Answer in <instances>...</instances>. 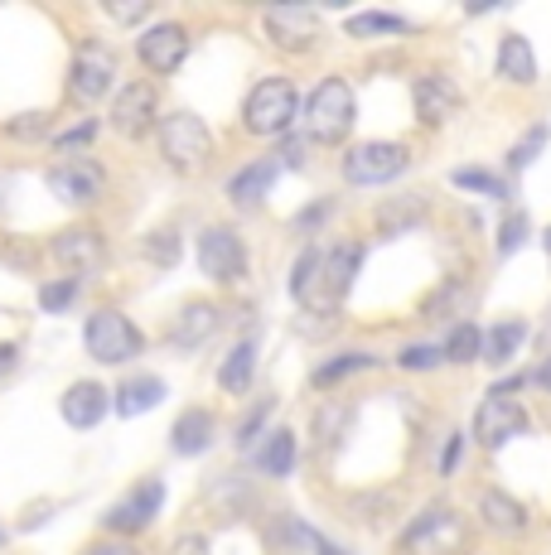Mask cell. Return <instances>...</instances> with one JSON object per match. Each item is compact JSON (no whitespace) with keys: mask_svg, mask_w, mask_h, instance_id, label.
Returning a JSON list of instances; mask_svg holds the SVG:
<instances>
[{"mask_svg":"<svg viewBox=\"0 0 551 555\" xmlns=\"http://www.w3.org/2000/svg\"><path fill=\"white\" fill-rule=\"evenodd\" d=\"M358 261H363V251H358V247H334V251L310 247L300 261H295V271H291V295L305 309L330 314V309L348 295V285H354Z\"/></svg>","mask_w":551,"mask_h":555,"instance_id":"1","label":"cell"},{"mask_svg":"<svg viewBox=\"0 0 551 555\" xmlns=\"http://www.w3.org/2000/svg\"><path fill=\"white\" fill-rule=\"evenodd\" d=\"M305 131L320 145H338L354 131V88L344 78H324L305 102Z\"/></svg>","mask_w":551,"mask_h":555,"instance_id":"2","label":"cell"},{"mask_svg":"<svg viewBox=\"0 0 551 555\" xmlns=\"http://www.w3.org/2000/svg\"><path fill=\"white\" fill-rule=\"evenodd\" d=\"M82 348L98 362H107V367H121V362L145 353V338L121 309H98V314L82 324Z\"/></svg>","mask_w":551,"mask_h":555,"instance_id":"3","label":"cell"},{"mask_svg":"<svg viewBox=\"0 0 551 555\" xmlns=\"http://www.w3.org/2000/svg\"><path fill=\"white\" fill-rule=\"evenodd\" d=\"M295 116H300V98L285 78H261L242 102V126L252 135H285Z\"/></svg>","mask_w":551,"mask_h":555,"instance_id":"4","label":"cell"},{"mask_svg":"<svg viewBox=\"0 0 551 555\" xmlns=\"http://www.w3.org/2000/svg\"><path fill=\"white\" fill-rule=\"evenodd\" d=\"M517 387H523V382H498L489 397L479 401L474 435H479L484 450H498V444H508L527 425V411H523V401H517Z\"/></svg>","mask_w":551,"mask_h":555,"instance_id":"5","label":"cell"},{"mask_svg":"<svg viewBox=\"0 0 551 555\" xmlns=\"http://www.w3.org/2000/svg\"><path fill=\"white\" fill-rule=\"evenodd\" d=\"M161 151L175 169H204L214 155V135H208L204 116L194 112H169L161 121Z\"/></svg>","mask_w":551,"mask_h":555,"instance_id":"6","label":"cell"},{"mask_svg":"<svg viewBox=\"0 0 551 555\" xmlns=\"http://www.w3.org/2000/svg\"><path fill=\"white\" fill-rule=\"evenodd\" d=\"M411 151L397 141H363L344 155V179L348 184H392L397 175H407Z\"/></svg>","mask_w":551,"mask_h":555,"instance_id":"7","label":"cell"},{"mask_svg":"<svg viewBox=\"0 0 551 555\" xmlns=\"http://www.w3.org/2000/svg\"><path fill=\"white\" fill-rule=\"evenodd\" d=\"M112 78H116V49H107L102 39H82L68 68V92L78 102H98L112 92Z\"/></svg>","mask_w":551,"mask_h":555,"instance_id":"8","label":"cell"},{"mask_svg":"<svg viewBox=\"0 0 551 555\" xmlns=\"http://www.w3.org/2000/svg\"><path fill=\"white\" fill-rule=\"evenodd\" d=\"M49 189H54V198L73 203V208H92L102 194H107V175H102L98 159H63V165L49 169Z\"/></svg>","mask_w":551,"mask_h":555,"instance_id":"9","label":"cell"},{"mask_svg":"<svg viewBox=\"0 0 551 555\" xmlns=\"http://www.w3.org/2000/svg\"><path fill=\"white\" fill-rule=\"evenodd\" d=\"M198 266H204V275L232 285L247 275V247H242V237L232 228H204V237H198Z\"/></svg>","mask_w":551,"mask_h":555,"instance_id":"10","label":"cell"},{"mask_svg":"<svg viewBox=\"0 0 551 555\" xmlns=\"http://www.w3.org/2000/svg\"><path fill=\"white\" fill-rule=\"evenodd\" d=\"M155 112H161V92H155V82H126L112 102V126L126 135V141H141V135H151Z\"/></svg>","mask_w":551,"mask_h":555,"instance_id":"11","label":"cell"},{"mask_svg":"<svg viewBox=\"0 0 551 555\" xmlns=\"http://www.w3.org/2000/svg\"><path fill=\"white\" fill-rule=\"evenodd\" d=\"M460 541H464V521L454 517V512L436 507L401 537V551L407 555H450V551H460Z\"/></svg>","mask_w":551,"mask_h":555,"instance_id":"12","label":"cell"},{"mask_svg":"<svg viewBox=\"0 0 551 555\" xmlns=\"http://www.w3.org/2000/svg\"><path fill=\"white\" fill-rule=\"evenodd\" d=\"M49 256L68 271V281H78V275H92L102 266V256H107V247H102V237L88 228V222H78V228H63L54 242H49Z\"/></svg>","mask_w":551,"mask_h":555,"instance_id":"13","label":"cell"},{"mask_svg":"<svg viewBox=\"0 0 551 555\" xmlns=\"http://www.w3.org/2000/svg\"><path fill=\"white\" fill-rule=\"evenodd\" d=\"M184 53H189V29L184 25H151L141 39H136V59L145 63L151 73H161V78H169V73L184 63Z\"/></svg>","mask_w":551,"mask_h":555,"instance_id":"14","label":"cell"},{"mask_svg":"<svg viewBox=\"0 0 551 555\" xmlns=\"http://www.w3.org/2000/svg\"><path fill=\"white\" fill-rule=\"evenodd\" d=\"M267 35L276 49L300 53L320 39V15L305 5H276V10H267Z\"/></svg>","mask_w":551,"mask_h":555,"instance_id":"15","label":"cell"},{"mask_svg":"<svg viewBox=\"0 0 551 555\" xmlns=\"http://www.w3.org/2000/svg\"><path fill=\"white\" fill-rule=\"evenodd\" d=\"M161 503H165V483H161V478H151V483H141L131 498H121V503L102 517V527L121 531V537H126V531H145L155 517H161Z\"/></svg>","mask_w":551,"mask_h":555,"instance_id":"16","label":"cell"},{"mask_svg":"<svg viewBox=\"0 0 551 555\" xmlns=\"http://www.w3.org/2000/svg\"><path fill=\"white\" fill-rule=\"evenodd\" d=\"M59 411H63V421H68L73 430H92V425H102V415L112 411V397H107L102 382H73V387L63 391Z\"/></svg>","mask_w":551,"mask_h":555,"instance_id":"17","label":"cell"},{"mask_svg":"<svg viewBox=\"0 0 551 555\" xmlns=\"http://www.w3.org/2000/svg\"><path fill=\"white\" fill-rule=\"evenodd\" d=\"M411 98H417V116H421L426 126H445V121H450V116L464 106L460 88H454L450 78H440V73H431V78H417Z\"/></svg>","mask_w":551,"mask_h":555,"instance_id":"18","label":"cell"},{"mask_svg":"<svg viewBox=\"0 0 551 555\" xmlns=\"http://www.w3.org/2000/svg\"><path fill=\"white\" fill-rule=\"evenodd\" d=\"M214 328H218V309L208 300H189V305H179L175 319H169V344L175 348H198Z\"/></svg>","mask_w":551,"mask_h":555,"instance_id":"19","label":"cell"},{"mask_svg":"<svg viewBox=\"0 0 551 555\" xmlns=\"http://www.w3.org/2000/svg\"><path fill=\"white\" fill-rule=\"evenodd\" d=\"M276 175H281V165H276V159H257V165L238 169V175L228 179L232 203H238V208H252V203H261V198H267V189L276 184Z\"/></svg>","mask_w":551,"mask_h":555,"instance_id":"20","label":"cell"},{"mask_svg":"<svg viewBox=\"0 0 551 555\" xmlns=\"http://www.w3.org/2000/svg\"><path fill=\"white\" fill-rule=\"evenodd\" d=\"M165 382L161 377H131V382H121L116 387V397H112V405H116V415H145V411H155V405L165 401Z\"/></svg>","mask_w":551,"mask_h":555,"instance_id":"21","label":"cell"},{"mask_svg":"<svg viewBox=\"0 0 551 555\" xmlns=\"http://www.w3.org/2000/svg\"><path fill=\"white\" fill-rule=\"evenodd\" d=\"M169 444H175V454H204L208 444H214V411H204V405L184 411L175 421V435H169Z\"/></svg>","mask_w":551,"mask_h":555,"instance_id":"22","label":"cell"},{"mask_svg":"<svg viewBox=\"0 0 551 555\" xmlns=\"http://www.w3.org/2000/svg\"><path fill=\"white\" fill-rule=\"evenodd\" d=\"M498 78L508 82H537V59H533V44L523 35H508L498 44Z\"/></svg>","mask_w":551,"mask_h":555,"instance_id":"23","label":"cell"},{"mask_svg":"<svg viewBox=\"0 0 551 555\" xmlns=\"http://www.w3.org/2000/svg\"><path fill=\"white\" fill-rule=\"evenodd\" d=\"M252 372H257V344H247V338H242V344L232 348V353L222 358V367H218L222 391H232V397H238V391H247L252 387Z\"/></svg>","mask_w":551,"mask_h":555,"instance_id":"24","label":"cell"},{"mask_svg":"<svg viewBox=\"0 0 551 555\" xmlns=\"http://www.w3.org/2000/svg\"><path fill=\"white\" fill-rule=\"evenodd\" d=\"M257 468L261 474H271V478H285L295 468V435L291 430H276L267 444H261V454H257Z\"/></svg>","mask_w":551,"mask_h":555,"instance_id":"25","label":"cell"},{"mask_svg":"<svg viewBox=\"0 0 551 555\" xmlns=\"http://www.w3.org/2000/svg\"><path fill=\"white\" fill-rule=\"evenodd\" d=\"M523 344H527V324L508 319V324H498V328L484 334V358H489V362H508Z\"/></svg>","mask_w":551,"mask_h":555,"instance_id":"26","label":"cell"},{"mask_svg":"<svg viewBox=\"0 0 551 555\" xmlns=\"http://www.w3.org/2000/svg\"><path fill=\"white\" fill-rule=\"evenodd\" d=\"M484 521H489L494 531H517L527 521V512H523V503H513L508 493H484Z\"/></svg>","mask_w":551,"mask_h":555,"instance_id":"27","label":"cell"},{"mask_svg":"<svg viewBox=\"0 0 551 555\" xmlns=\"http://www.w3.org/2000/svg\"><path fill=\"white\" fill-rule=\"evenodd\" d=\"M401 29H411L401 15H377V10H368V15H354L348 20V35L354 39H368V35H401Z\"/></svg>","mask_w":551,"mask_h":555,"instance_id":"28","label":"cell"},{"mask_svg":"<svg viewBox=\"0 0 551 555\" xmlns=\"http://www.w3.org/2000/svg\"><path fill=\"white\" fill-rule=\"evenodd\" d=\"M479 348H484V334H479V328H474V324H460V328L450 334V344H445V358H450V362H474V358H479Z\"/></svg>","mask_w":551,"mask_h":555,"instance_id":"29","label":"cell"},{"mask_svg":"<svg viewBox=\"0 0 551 555\" xmlns=\"http://www.w3.org/2000/svg\"><path fill=\"white\" fill-rule=\"evenodd\" d=\"M454 184L474 189V194H489V198H508V184L489 169H454Z\"/></svg>","mask_w":551,"mask_h":555,"instance_id":"30","label":"cell"},{"mask_svg":"<svg viewBox=\"0 0 551 555\" xmlns=\"http://www.w3.org/2000/svg\"><path fill=\"white\" fill-rule=\"evenodd\" d=\"M363 367H373V358H368V353H348V358H334V362H324V367L315 372V387H334L338 377H348V372H363Z\"/></svg>","mask_w":551,"mask_h":555,"instance_id":"31","label":"cell"},{"mask_svg":"<svg viewBox=\"0 0 551 555\" xmlns=\"http://www.w3.org/2000/svg\"><path fill=\"white\" fill-rule=\"evenodd\" d=\"M73 300H78V281H54V285H44V291H39V305H44L49 314H63Z\"/></svg>","mask_w":551,"mask_h":555,"instance_id":"32","label":"cell"},{"mask_svg":"<svg viewBox=\"0 0 551 555\" xmlns=\"http://www.w3.org/2000/svg\"><path fill=\"white\" fill-rule=\"evenodd\" d=\"M547 145V126H533V131H527V141L523 145H513V155H508V165L513 169H527L537 159V151H542Z\"/></svg>","mask_w":551,"mask_h":555,"instance_id":"33","label":"cell"},{"mask_svg":"<svg viewBox=\"0 0 551 555\" xmlns=\"http://www.w3.org/2000/svg\"><path fill=\"white\" fill-rule=\"evenodd\" d=\"M445 358V348H431V344H411V348H401V367H411V372H421V367H436V362Z\"/></svg>","mask_w":551,"mask_h":555,"instance_id":"34","label":"cell"},{"mask_svg":"<svg viewBox=\"0 0 551 555\" xmlns=\"http://www.w3.org/2000/svg\"><path fill=\"white\" fill-rule=\"evenodd\" d=\"M523 242H527V218H523V212H513V218L503 222V237H498V251L513 256L517 247H523Z\"/></svg>","mask_w":551,"mask_h":555,"instance_id":"35","label":"cell"},{"mask_svg":"<svg viewBox=\"0 0 551 555\" xmlns=\"http://www.w3.org/2000/svg\"><path fill=\"white\" fill-rule=\"evenodd\" d=\"M141 251L151 256V261L169 266V261H175V232H155V237H145V242H141Z\"/></svg>","mask_w":551,"mask_h":555,"instance_id":"36","label":"cell"},{"mask_svg":"<svg viewBox=\"0 0 551 555\" xmlns=\"http://www.w3.org/2000/svg\"><path fill=\"white\" fill-rule=\"evenodd\" d=\"M88 141H92V121H82V126H78V131L59 135V151H63V155H68V159H73V151H82V145H88Z\"/></svg>","mask_w":551,"mask_h":555,"instance_id":"37","label":"cell"},{"mask_svg":"<svg viewBox=\"0 0 551 555\" xmlns=\"http://www.w3.org/2000/svg\"><path fill=\"white\" fill-rule=\"evenodd\" d=\"M145 10H151L145 0H136V5H116V0H107V15H112V20H121V25H136V20H141Z\"/></svg>","mask_w":551,"mask_h":555,"instance_id":"38","label":"cell"},{"mask_svg":"<svg viewBox=\"0 0 551 555\" xmlns=\"http://www.w3.org/2000/svg\"><path fill=\"white\" fill-rule=\"evenodd\" d=\"M267 415H271V401H261V405H257V411H252V415H247V421H242L238 440H242V444H247V440H252V435H257V430H261V421H267Z\"/></svg>","mask_w":551,"mask_h":555,"instance_id":"39","label":"cell"},{"mask_svg":"<svg viewBox=\"0 0 551 555\" xmlns=\"http://www.w3.org/2000/svg\"><path fill=\"white\" fill-rule=\"evenodd\" d=\"M10 131H15V135H44V131H49V116L35 112V121H15Z\"/></svg>","mask_w":551,"mask_h":555,"instance_id":"40","label":"cell"},{"mask_svg":"<svg viewBox=\"0 0 551 555\" xmlns=\"http://www.w3.org/2000/svg\"><path fill=\"white\" fill-rule=\"evenodd\" d=\"M88 555H141L136 546H126V541H98Z\"/></svg>","mask_w":551,"mask_h":555,"instance_id":"41","label":"cell"},{"mask_svg":"<svg viewBox=\"0 0 551 555\" xmlns=\"http://www.w3.org/2000/svg\"><path fill=\"white\" fill-rule=\"evenodd\" d=\"M175 555H208V541L204 537H179Z\"/></svg>","mask_w":551,"mask_h":555,"instance_id":"42","label":"cell"},{"mask_svg":"<svg viewBox=\"0 0 551 555\" xmlns=\"http://www.w3.org/2000/svg\"><path fill=\"white\" fill-rule=\"evenodd\" d=\"M454 468H460V440L445 444V459H440V474H454Z\"/></svg>","mask_w":551,"mask_h":555,"instance_id":"43","label":"cell"},{"mask_svg":"<svg viewBox=\"0 0 551 555\" xmlns=\"http://www.w3.org/2000/svg\"><path fill=\"white\" fill-rule=\"evenodd\" d=\"M533 382H537V387H547V391H551V358H547V362H542V367H537V372H533Z\"/></svg>","mask_w":551,"mask_h":555,"instance_id":"44","label":"cell"},{"mask_svg":"<svg viewBox=\"0 0 551 555\" xmlns=\"http://www.w3.org/2000/svg\"><path fill=\"white\" fill-rule=\"evenodd\" d=\"M315 555H348V551L334 546V541H320V546H315Z\"/></svg>","mask_w":551,"mask_h":555,"instance_id":"45","label":"cell"},{"mask_svg":"<svg viewBox=\"0 0 551 555\" xmlns=\"http://www.w3.org/2000/svg\"><path fill=\"white\" fill-rule=\"evenodd\" d=\"M547 251H551V232H547Z\"/></svg>","mask_w":551,"mask_h":555,"instance_id":"46","label":"cell"},{"mask_svg":"<svg viewBox=\"0 0 551 555\" xmlns=\"http://www.w3.org/2000/svg\"><path fill=\"white\" fill-rule=\"evenodd\" d=\"M0 546H5V531H0Z\"/></svg>","mask_w":551,"mask_h":555,"instance_id":"47","label":"cell"}]
</instances>
